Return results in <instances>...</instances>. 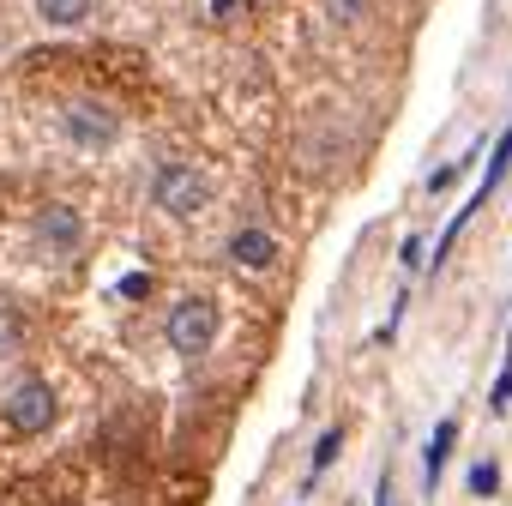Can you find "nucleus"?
<instances>
[{
  "label": "nucleus",
  "mask_w": 512,
  "mask_h": 506,
  "mask_svg": "<svg viewBox=\"0 0 512 506\" xmlns=\"http://www.w3.org/2000/svg\"><path fill=\"white\" fill-rule=\"evenodd\" d=\"M31 229H37V241H43L49 253H73V247L85 241V217H79L73 205H43Z\"/></svg>",
  "instance_id": "5"
},
{
  "label": "nucleus",
  "mask_w": 512,
  "mask_h": 506,
  "mask_svg": "<svg viewBox=\"0 0 512 506\" xmlns=\"http://www.w3.org/2000/svg\"><path fill=\"white\" fill-rule=\"evenodd\" d=\"M374 506H392V476H380V488H374Z\"/></svg>",
  "instance_id": "16"
},
{
  "label": "nucleus",
  "mask_w": 512,
  "mask_h": 506,
  "mask_svg": "<svg viewBox=\"0 0 512 506\" xmlns=\"http://www.w3.org/2000/svg\"><path fill=\"white\" fill-rule=\"evenodd\" d=\"M61 133H67V145H79V151H109V145L121 139V121H115V109H103L97 97H73V103L61 109Z\"/></svg>",
  "instance_id": "3"
},
{
  "label": "nucleus",
  "mask_w": 512,
  "mask_h": 506,
  "mask_svg": "<svg viewBox=\"0 0 512 506\" xmlns=\"http://www.w3.org/2000/svg\"><path fill=\"white\" fill-rule=\"evenodd\" d=\"M0 410H7V422L19 434H43V428H55V386L43 374H25L0 392Z\"/></svg>",
  "instance_id": "2"
},
{
  "label": "nucleus",
  "mask_w": 512,
  "mask_h": 506,
  "mask_svg": "<svg viewBox=\"0 0 512 506\" xmlns=\"http://www.w3.org/2000/svg\"><path fill=\"white\" fill-rule=\"evenodd\" d=\"M229 260H235L241 272H266V266L278 260V235H272V229H260V223L235 229V235H229Z\"/></svg>",
  "instance_id": "6"
},
{
  "label": "nucleus",
  "mask_w": 512,
  "mask_h": 506,
  "mask_svg": "<svg viewBox=\"0 0 512 506\" xmlns=\"http://www.w3.org/2000/svg\"><path fill=\"white\" fill-rule=\"evenodd\" d=\"M19 344H25V320H19V314H13L7 302H0V362H7V356H13Z\"/></svg>",
  "instance_id": "12"
},
{
  "label": "nucleus",
  "mask_w": 512,
  "mask_h": 506,
  "mask_svg": "<svg viewBox=\"0 0 512 506\" xmlns=\"http://www.w3.org/2000/svg\"><path fill=\"white\" fill-rule=\"evenodd\" d=\"M488 410H494V416H506V410H512V338H506V356H500V374H494Z\"/></svg>",
  "instance_id": "11"
},
{
  "label": "nucleus",
  "mask_w": 512,
  "mask_h": 506,
  "mask_svg": "<svg viewBox=\"0 0 512 506\" xmlns=\"http://www.w3.org/2000/svg\"><path fill=\"white\" fill-rule=\"evenodd\" d=\"M235 7H241V0H211V13H217V19H229Z\"/></svg>",
  "instance_id": "17"
},
{
  "label": "nucleus",
  "mask_w": 512,
  "mask_h": 506,
  "mask_svg": "<svg viewBox=\"0 0 512 506\" xmlns=\"http://www.w3.org/2000/svg\"><path fill=\"white\" fill-rule=\"evenodd\" d=\"M121 296H127V302H145V296H151V272H127V278H121Z\"/></svg>",
  "instance_id": "15"
},
{
  "label": "nucleus",
  "mask_w": 512,
  "mask_h": 506,
  "mask_svg": "<svg viewBox=\"0 0 512 506\" xmlns=\"http://www.w3.org/2000/svg\"><path fill=\"white\" fill-rule=\"evenodd\" d=\"M398 260H404V272H416V266H428V235H410V241L398 247Z\"/></svg>",
  "instance_id": "13"
},
{
  "label": "nucleus",
  "mask_w": 512,
  "mask_h": 506,
  "mask_svg": "<svg viewBox=\"0 0 512 506\" xmlns=\"http://www.w3.org/2000/svg\"><path fill=\"white\" fill-rule=\"evenodd\" d=\"M37 19L55 31H79L91 19V0H37Z\"/></svg>",
  "instance_id": "9"
},
{
  "label": "nucleus",
  "mask_w": 512,
  "mask_h": 506,
  "mask_svg": "<svg viewBox=\"0 0 512 506\" xmlns=\"http://www.w3.org/2000/svg\"><path fill=\"white\" fill-rule=\"evenodd\" d=\"M464 488H470L476 500H494V494H500V464H494V458H476L470 476H464Z\"/></svg>",
  "instance_id": "10"
},
{
  "label": "nucleus",
  "mask_w": 512,
  "mask_h": 506,
  "mask_svg": "<svg viewBox=\"0 0 512 506\" xmlns=\"http://www.w3.org/2000/svg\"><path fill=\"white\" fill-rule=\"evenodd\" d=\"M326 13H332L338 25H356V19L368 13V0H326Z\"/></svg>",
  "instance_id": "14"
},
{
  "label": "nucleus",
  "mask_w": 512,
  "mask_h": 506,
  "mask_svg": "<svg viewBox=\"0 0 512 506\" xmlns=\"http://www.w3.org/2000/svg\"><path fill=\"white\" fill-rule=\"evenodd\" d=\"M338 452H344V428H326V434L314 440V458H308V482H302V500H308V494L320 488V476H326V470L338 464Z\"/></svg>",
  "instance_id": "8"
},
{
  "label": "nucleus",
  "mask_w": 512,
  "mask_h": 506,
  "mask_svg": "<svg viewBox=\"0 0 512 506\" xmlns=\"http://www.w3.org/2000/svg\"><path fill=\"white\" fill-rule=\"evenodd\" d=\"M205 199H211V181L193 169V163H163L157 175H151V205L157 211H169V217H199L205 211Z\"/></svg>",
  "instance_id": "1"
},
{
  "label": "nucleus",
  "mask_w": 512,
  "mask_h": 506,
  "mask_svg": "<svg viewBox=\"0 0 512 506\" xmlns=\"http://www.w3.org/2000/svg\"><path fill=\"white\" fill-rule=\"evenodd\" d=\"M452 452H458V416H440V428L428 434V452H422V488L428 494H440V470Z\"/></svg>",
  "instance_id": "7"
},
{
  "label": "nucleus",
  "mask_w": 512,
  "mask_h": 506,
  "mask_svg": "<svg viewBox=\"0 0 512 506\" xmlns=\"http://www.w3.org/2000/svg\"><path fill=\"white\" fill-rule=\"evenodd\" d=\"M163 332H169V344H175L181 356H205V350H211V338H217V302H205V296L175 302Z\"/></svg>",
  "instance_id": "4"
}]
</instances>
